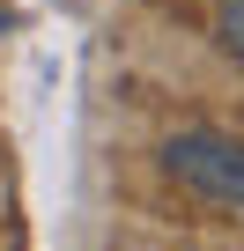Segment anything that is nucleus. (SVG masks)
<instances>
[{"instance_id": "1", "label": "nucleus", "mask_w": 244, "mask_h": 251, "mask_svg": "<svg viewBox=\"0 0 244 251\" xmlns=\"http://www.w3.org/2000/svg\"><path fill=\"white\" fill-rule=\"evenodd\" d=\"M163 170H170L178 185H192L200 200H215V207H237V214H244V141L207 133V126H185V133H170V141H163Z\"/></svg>"}, {"instance_id": "2", "label": "nucleus", "mask_w": 244, "mask_h": 251, "mask_svg": "<svg viewBox=\"0 0 244 251\" xmlns=\"http://www.w3.org/2000/svg\"><path fill=\"white\" fill-rule=\"evenodd\" d=\"M215 37L229 59H244V0H215Z\"/></svg>"}]
</instances>
